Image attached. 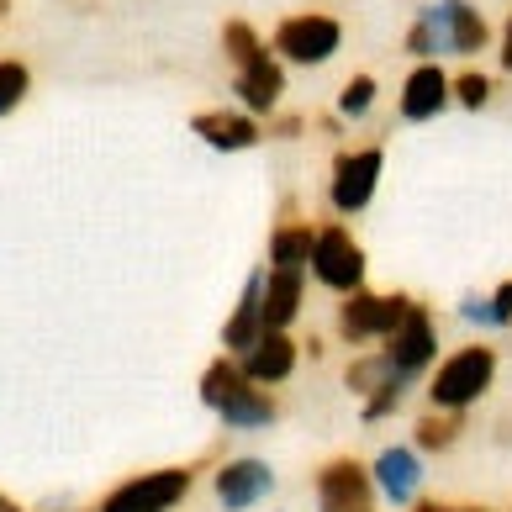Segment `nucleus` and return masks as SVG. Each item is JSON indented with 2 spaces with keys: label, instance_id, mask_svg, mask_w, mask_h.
<instances>
[{
  "label": "nucleus",
  "instance_id": "2eb2a0df",
  "mask_svg": "<svg viewBox=\"0 0 512 512\" xmlns=\"http://www.w3.org/2000/svg\"><path fill=\"white\" fill-rule=\"evenodd\" d=\"M270 486H275V470L264 460H227L217 470V502L227 512H243V507L264 502V497H270Z\"/></svg>",
  "mask_w": 512,
  "mask_h": 512
},
{
  "label": "nucleus",
  "instance_id": "4be33fe9",
  "mask_svg": "<svg viewBox=\"0 0 512 512\" xmlns=\"http://www.w3.org/2000/svg\"><path fill=\"white\" fill-rule=\"evenodd\" d=\"M491 96H497V80H491L486 69H460L454 74V106H465V111H486Z\"/></svg>",
  "mask_w": 512,
  "mask_h": 512
},
{
  "label": "nucleus",
  "instance_id": "9b49d317",
  "mask_svg": "<svg viewBox=\"0 0 512 512\" xmlns=\"http://www.w3.org/2000/svg\"><path fill=\"white\" fill-rule=\"evenodd\" d=\"M454 106V74L439 69V59H423L407 80H402V96H396V111L402 122H433Z\"/></svg>",
  "mask_w": 512,
  "mask_h": 512
},
{
  "label": "nucleus",
  "instance_id": "20e7f679",
  "mask_svg": "<svg viewBox=\"0 0 512 512\" xmlns=\"http://www.w3.org/2000/svg\"><path fill=\"white\" fill-rule=\"evenodd\" d=\"M381 169H386V148L381 143H365V148H338L333 159V175H328V206L338 217H354L365 212L381 191Z\"/></svg>",
  "mask_w": 512,
  "mask_h": 512
},
{
  "label": "nucleus",
  "instance_id": "b1692460",
  "mask_svg": "<svg viewBox=\"0 0 512 512\" xmlns=\"http://www.w3.org/2000/svg\"><path fill=\"white\" fill-rule=\"evenodd\" d=\"M222 53H227V64H249V59H259V53H270L264 48V37L249 27V22H227L222 27Z\"/></svg>",
  "mask_w": 512,
  "mask_h": 512
},
{
  "label": "nucleus",
  "instance_id": "412c9836",
  "mask_svg": "<svg viewBox=\"0 0 512 512\" xmlns=\"http://www.w3.org/2000/svg\"><path fill=\"white\" fill-rule=\"evenodd\" d=\"M391 375H402V370H396L391 359H386V349H375V354H354V359H349V370H344V386H349L354 396H370L375 386H386Z\"/></svg>",
  "mask_w": 512,
  "mask_h": 512
},
{
  "label": "nucleus",
  "instance_id": "5701e85b",
  "mask_svg": "<svg viewBox=\"0 0 512 512\" xmlns=\"http://www.w3.org/2000/svg\"><path fill=\"white\" fill-rule=\"evenodd\" d=\"M375 74H349L344 80V90H338V117H349V122H359V117H370V106H375Z\"/></svg>",
  "mask_w": 512,
  "mask_h": 512
},
{
  "label": "nucleus",
  "instance_id": "6ab92c4d",
  "mask_svg": "<svg viewBox=\"0 0 512 512\" xmlns=\"http://www.w3.org/2000/svg\"><path fill=\"white\" fill-rule=\"evenodd\" d=\"M312 249H317V227L307 217H286L270 233V264L275 270H307Z\"/></svg>",
  "mask_w": 512,
  "mask_h": 512
},
{
  "label": "nucleus",
  "instance_id": "f8f14e48",
  "mask_svg": "<svg viewBox=\"0 0 512 512\" xmlns=\"http://www.w3.org/2000/svg\"><path fill=\"white\" fill-rule=\"evenodd\" d=\"M233 90H238L243 111H254V117H275L280 96H286V69H280L275 48L259 53V59H249V64H238L233 69Z\"/></svg>",
  "mask_w": 512,
  "mask_h": 512
},
{
  "label": "nucleus",
  "instance_id": "a211bd4d",
  "mask_svg": "<svg viewBox=\"0 0 512 512\" xmlns=\"http://www.w3.org/2000/svg\"><path fill=\"white\" fill-rule=\"evenodd\" d=\"M259 333H264V270H254L249 280H243V296H238V307H233V317H227V328H222V349L243 354Z\"/></svg>",
  "mask_w": 512,
  "mask_h": 512
},
{
  "label": "nucleus",
  "instance_id": "aec40b11",
  "mask_svg": "<svg viewBox=\"0 0 512 512\" xmlns=\"http://www.w3.org/2000/svg\"><path fill=\"white\" fill-rule=\"evenodd\" d=\"M460 433H465V412L428 407L423 417H417V428H412V444L423 449V454H444V449L460 444Z\"/></svg>",
  "mask_w": 512,
  "mask_h": 512
},
{
  "label": "nucleus",
  "instance_id": "f257e3e1",
  "mask_svg": "<svg viewBox=\"0 0 512 512\" xmlns=\"http://www.w3.org/2000/svg\"><path fill=\"white\" fill-rule=\"evenodd\" d=\"M481 48H491V22L470 0H433L407 27V53L417 64L423 59H476Z\"/></svg>",
  "mask_w": 512,
  "mask_h": 512
},
{
  "label": "nucleus",
  "instance_id": "c756f323",
  "mask_svg": "<svg viewBox=\"0 0 512 512\" xmlns=\"http://www.w3.org/2000/svg\"><path fill=\"white\" fill-rule=\"evenodd\" d=\"M301 127H307V117H280V122L270 127V132H275V138H296Z\"/></svg>",
  "mask_w": 512,
  "mask_h": 512
},
{
  "label": "nucleus",
  "instance_id": "dca6fc26",
  "mask_svg": "<svg viewBox=\"0 0 512 512\" xmlns=\"http://www.w3.org/2000/svg\"><path fill=\"white\" fill-rule=\"evenodd\" d=\"M375 491L391 502V507H407L417 497V486H423V460H417V449H402V444H391L381 449V460H375Z\"/></svg>",
  "mask_w": 512,
  "mask_h": 512
},
{
  "label": "nucleus",
  "instance_id": "1a4fd4ad",
  "mask_svg": "<svg viewBox=\"0 0 512 512\" xmlns=\"http://www.w3.org/2000/svg\"><path fill=\"white\" fill-rule=\"evenodd\" d=\"M381 349H386V359L407 375V381H417V375H428L433 359H439V322H433V312L423 307V301H412V312L396 322V333L386 338Z\"/></svg>",
  "mask_w": 512,
  "mask_h": 512
},
{
  "label": "nucleus",
  "instance_id": "39448f33",
  "mask_svg": "<svg viewBox=\"0 0 512 512\" xmlns=\"http://www.w3.org/2000/svg\"><path fill=\"white\" fill-rule=\"evenodd\" d=\"M275 59L280 64H301V69H317L328 64L338 48H344V27H338V16H322V11H296L286 22L275 27L270 37Z\"/></svg>",
  "mask_w": 512,
  "mask_h": 512
},
{
  "label": "nucleus",
  "instance_id": "f03ea898",
  "mask_svg": "<svg viewBox=\"0 0 512 512\" xmlns=\"http://www.w3.org/2000/svg\"><path fill=\"white\" fill-rule=\"evenodd\" d=\"M201 402L238 433H259V428L275 423V396L259 381H249L238 359H212V365L201 370Z\"/></svg>",
  "mask_w": 512,
  "mask_h": 512
},
{
  "label": "nucleus",
  "instance_id": "473e14b6",
  "mask_svg": "<svg viewBox=\"0 0 512 512\" xmlns=\"http://www.w3.org/2000/svg\"><path fill=\"white\" fill-rule=\"evenodd\" d=\"M6 11H11V0H0V16H6Z\"/></svg>",
  "mask_w": 512,
  "mask_h": 512
},
{
  "label": "nucleus",
  "instance_id": "bb28decb",
  "mask_svg": "<svg viewBox=\"0 0 512 512\" xmlns=\"http://www.w3.org/2000/svg\"><path fill=\"white\" fill-rule=\"evenodd\" d=\"M460 317L470 322V328H481V333H497V312H491V296H465V301H460Z\"/></svg>",
  "mask_w": 512,
  "mask_h": 512
},
{
  "label": "nucleus",
  "instance_id": "4468645a",
  "mask_svg": "<svg viewBox=\"0 0 512 512\" xmlns=\"http://www.w3.org/2000/svg\"><path fill=\"white\" fill-rule=\"evenodd\" d=\"M238 365L249 381L259 386H280V381H291V370H296V338L286 328H264L249 349L238 354Z\"/></svg>",
  "mask_w": 512,
  "mask_h": 512
},
{
  "label": "nucleus",
  "instance_id": "c85d7f7f",
  "mask_svg": "<svg viewBox=\"0 0 512 512\" xmlns=\"http://www.w3.org/2000/svg\"><path fill=\"white\" fill-rule=\"evenodd\" d=\"M497 59H502V69L512 74V16H507L502 32H497Z\"/></svg>",
  "mask_w": 512,
  "mask_h": 512
},
{
  "label": "nucleus",
  "instance_id": "a878e982",
  "mask_svg": "<svg viewBox=\"0 0 512 512\" xmlns=\"http://www.w3.org/2000/svg\"><path fill=\"white\" fill-rule=\"evenodd\" d=\"M407 375H391V381L386 386H375L370 396H365V412H359V417H365V423H381V417H391L396 407H402V396H407Z\"/></svg>",
  "mask_w": 512,
  "mask_h": 512
},
{
  "label": "nucleus",
  "instance_id": "393cba45",
  "mask_svg": "<svg viewBox=\"0 0 512 512\" xmlns=\"http://www.w3.org/2000/svg\"><path fill=\"white\" fill-rule=\"evenodd\" d=\"M27 90H32V74H27V64L0 59V117H11V111L27 101Z\"/></svg>",
  "mask_w": 512,
  "mask_h": 512
},
{
  "label": "nucleus",
  "instance_id": "7c9ffc66",
  "mask_svg": "<svg viewBox=\"0 0 512 512\" xmlns=\"http://www.w3.org/2000/svg\"><path fill=\"white\" fill-rule=\"evenodd\" d=\"M412 512H486V507H449V502H423V507H412Z\"/></svg>",
  "mask_w": 512,
  "mask_h": 512
},
{
  "label": "nucleus",
  "instance_id": "0eeeda50",
  "mask_svg": "<svg viewBox=\"0 0 512 512\" xmlns=\"http://www.w3.org/2000/svg\"><path fill=\"white\" fill-rule=\"evenodd\" d=\"M191 486H196L191 465H164V470H148V476H132L122 486H111L96 512H175Z\"/></svg>",
  "mask_w": 512,
  "mask_h": 512
},
{
  "label": "nucleus",
  "instance_id": "cd10ccee",
  "mask_svg": "<svg viewBox=\"0 0 512 512\" xmlns=\"http://www.w3.org/2000/svg\"><path fill=\"white\" fill-rule=\"evenodd\" d=\"M491 312H497V333L512 328V280H502V286L491 291Z\"/></svg>",
  "mask_w": 512,
  "mask_h": 512
},
{
  "label": "nucleus",
  "instance_id": "6e6552de",
  "mask_svg": "<svg viewBox=\"0 0 512 512\" xmlns=\"http://www.w3.org/2000/svg\"><path fill=\"white\" fill-rule=\"evenodd\" d=\"M412 312V296L407 291H354L344 296V307H338V338L344 344H386L396 333V322Z\"/></svg>",
  "mask_w": 512,
  "mask_h": 512
},
{
  "label": "nucleus",
  "instance_id": "423d86ee",
  "mask_svg": "<svg viewBox=\"0 0 512 512\" xmlns=\"http://www.w3.org/2000/svg\"><path fill=\"white\" fill-rule=\"evenodd\" d=\"M307 270H312L317 286H328V291H338V296H354V291H365L370 259H365L359 238L349 233L344 222H328V227H317V249H312Z\"/></svg>",
  "mask_w": 512,
  "mask_h": 512
},
{
  "label": "nucleus",
  "instance_id": "f3484780",
  "mask_svg": "<svg viewBox=\"0 0 512 512\" xmlns=\"http://www.w3.org/2000/svg\"><path fill=\"white\" fill-rule=\"evenodd\" d=\"M307 301V270H264V328H291Z\"/></svg>",
  "mask_w": 512,
  "mask_h": 512
},
{
  "label": "nucleus",
  "instance_id": "ddd939ff",
  "mask_svg": "<svg viewBox=\"0 0 512 512\" xmlns=\"http://www.w3.org/2000/svg\"><path fill=\"white\" fill-rule=\"evenodd\" d=\"M191 132L206 148H217V154H243V148L264 143V122L254 111H196Z\"/></svg>",
  "mask_w": 512,
  "mask_h": 512
},
{
  "label": "nucleus",
  "instance_id": "2f4dec72",
  "mask_svg": "<svg viewBox=\"0 0 512 512\" xmlns=\"http://www.w3.org/2000/svg\"><path fill=\"white\" fill-rule=\"evenodd\" d=\"M0 512H22V507H16L11 497H0Z\"/></svg>",
  "mask_w": 512,
  "mask_h": 512
},
{
  "label": "nucleus",
  "instance_id": "9d476101",
  "mask_svg": "<svg viewBox=\"0 0 512 512\" xmlns=\"http://www.w3.org/2000/svg\"><path fill=\"white\" fill-rule=\"evenodd\" d=\"M375 476L359 460H328L317 470V502L322 512H375Z\"/></svg>",
  "mask_w": 512,
  "mask_h": 512
},
{
  "label": "nucleus",
  "instance_id": "7ed1b4c3",
  "mask_svg": "<svg viewBox=\"0 0 512 512\" xmlns=\"http://www.w3.org/2000/svg\"><path fill=\"white\" fill-rule=\"evenodd\" d=\"M491 386H497V349H491V344H465V349H454L449 359H439V365H433L428 407L470 412Z\"/></svg>",
  "mask_w": 512,
  "mask_h": 512
}]
</instances>
